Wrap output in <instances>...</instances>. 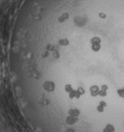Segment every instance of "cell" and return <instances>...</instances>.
<instances>
[{
    "mask_svg": "<svg viewBox=\"0 0 124 132\" xmlns=\"http://www.w3.org/2000/svg\"><path fill=\"white\" fill-rule=\"evenodd\" d=\"M91 48H92V51H94V52H98L101 49V39L98 37H94L91 41Z\"/></svg>",
    "mask_w": 124,
    "mask_h": 132,
    "instance_id": "cell-1",
    "label": "cell"
},
{
    "mask_svg": "<svg viewBox=\"0 0 124 132\" xmlns=\"http://www.w3.org/2000/svg\"><path fill=\"white\" fill-rule=\"evenodd\" d=\"M42 87L46 91L48 92H53L55 90V85L52 81H46L42 85Z\"/></svg>",
    "mask_w": 124,
    "mask_h": 132,
    "instance_id": "cell-2",
    "label": "cell"
},
{
    "mask_svg": "<svg viewBox=\"0 0 124 132\" xmlns=\"http://www.w3.org/2000/svg\"><path fill=\"white\" fill-rule=\"evenodd\" d=\"M99 91H100V87L97 85H93L90 87V95L92 97H97L98 96L99 94Z\"/></svg>",
    "mask_w": 124,
    "mask_h": 132,
    "instance_id": "cell-3",
    "label": "cell"
},
{
    "mask_svg": "<svg viewBox=\"0 0 124 132\" xmlns=\"http://www.w3.org/2000/svg\"><path fill=\"white\" fill-rule=\"evenodd\" d=\"M81 96H82V94H81V93L79 91L78 89H76V90H74V89H73L72 91H70V92L68 93V97H69V98H71V99H73V98L79 99Z\"/></svg>",
    "mask_w": 124,
    "mask_h": 132,
    "instance_id": "cell-4",
    "label": "cell"
},
{
    "mask_svg": "<svg viewBox=\"0 0 124 132\" xmlns=\"http://www.w3.org/2000/svg\"><path fill=\"white\" fill-rule=\"evenodd\" d=\"M78 121H79L78 117H71V116H68V117H67L65 119V123L68 125H74Z\"/></svg>",
    "mask_w": 124,
    "mask_h": 132,
    "instance_id": "cell-5",
    "label": "cell"
},
{
    "mask_svg": "<svg viewBox=\"0 0 124 132\" xmlns=\"http://www.w3.org/2000/svg\"><path fill=\"white\" fill-rule=\"evenodd\" d=\"M68 116H71V117H79L80 115V111L78 109H71L68 110Z\"/></svg>",
    "mask_w": 124,
    "mask_h": 132,
    "instance_id": "cell-6",
    "label": "cell"
},
{
    "mask_svg": "<svg viewBox=\"0 0 124 132\" xmlns=\"http://www.w3.org/2000/svg\"><path fill=\"white\" fill-rule=\"evenodd\" d=\"M107 107V103L104 101H101L100 102V103L97 105V111L98 112H103L105 109V108Z\"/></svg>",
    "mask_w": 124,
    "mask_h": 132,
    "instance_id": "cell-7",
    "label": "cell"
},
{
    "mask_svg": "<svg viewBox=\"0 0 124 132\" xmlns=\"http://www.w3.org/2000/svg\"><path fill=\"white\" fill-rule=\"evenodd\" d=\"M108 90V87L107 85H102L100 87V91H99V96L101 97H106L107 96V91Z\"/></svg>",
    "mask_w": 124,
    "mask_h": 132,
    "instance_id": "cell-8",
    "label": "cell"
},
{
    "mask_svg": "<svg viewBox=\"0 0 124 132\" xmlns=\"http://www.w3.org/2000/svg\"><path fill=\"white\" fill-rule=\"evenodd\" d=\"M115 131H116L115 127L112 123H108L102 130V132H115Z\"/></svg>",
    "mask_w": 124,
    "mask_h": 132,
    "instance_id": "cell-9",
    "label": "cell"
},
{
    "mask_svg": "<svg viewBox=\"0 0 124 132\" xmlns=\"http://www.w3.org/2000/svg\"><path fill=\"white\" fill-rule=\"evenodd\" d=\"M117 94L119 95V97H122V99H124V87L117 90Z\"/></svg>",
    "mask_w": 124,
    "mask_h": 132,
    "instance_id": "cell-10",
    "label": "cell"
},
{
    "mask_svg": "<svg viewBox=\"0 0 124 132\" xmlns=\"http://www.w3.org/2000/svg\"><path fill=\"white\" fill-rule=\"evenodd\" d=\"M73 90V87H72V85H70V84H67V85H65V90L68 94L70 91H72Z\"/></svg>",
    "mask_w": 124,
    "mask_h": 132,
    "instance_id": "cell-11",
    "label": "cell"
},
{
    "mask_svg": "<svg viewBox=\"0 0 124 132\" xmlns=\"http://www.w3.org/2000/svg\"><path fill=\"white\" fill-rule=\"evenodd\" d=\"M78 90H79V91L81 93V94L82 95H83L84 94H85V90L82 87H78Z\"/></svg>",
    "mask_w": 124,
    "mask_h": 132,
    "instance_id": "cell-12",
    "label": "cell"
}]
</instances>
